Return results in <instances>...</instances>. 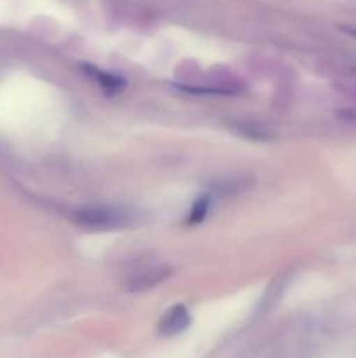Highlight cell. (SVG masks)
I'll list each match as a JSON object with an SVG mask.
<instances>
[{
  "label": "cell",
  "instance_id": "cell-1",
  "mask_svg": "<svg viewBox=\"0 0 356 358\" xmlns=\"http://www.w3.org/2000/svg\"><path fill=\"white\" fill-rule=\"evenodd\" d=\"M128 219L129 217L124 210L107 205L82 206V208H77L72 213L73 224L94 231L115 229V227L124 226L128 222Z\"/></svg>",
  "mask_w": 356,
  "mask_h": 358
},
{
  "label": "cell",
  "instance_id": "cell-2",
  "mask_svg": "<svg viewBox=\"0 0 356 358\" xmlns=\"http://www.w3.org/2000/svg\"><path fill=\"white\" fill-rule=\"evenodd\" d=\"M171 273H173V269L166 262H138L136 266H133V269L126 276L124 287L129 292H147V290L154 289L164 280L170 278Z\"/></svg>",
  "mask_w": 356,
  "mask_h": 358
},
{
  "label": "cell",
  "instance_id": "cell-3",
  "mask_svg": "<svg viewBox=\"0 0 356 358\" xmlns=\"http://www.w3.org/2000/svg\"><path fill=\"white\" fill-rule=\"evenodd\" d=\"M192 324V317L188 313L187 308L184 304H173L166 313L161 317L159 325H157V332L164 338H171V336L181 334L187 331L188 325Z\"/></svg>",
  "mask_w": 356,
  "mask_h": 358
},
{
  "label": "cell",
  "instance_id": "cell-4",
  "mask_svg": "<svg viewBox=\"0 0 356 358\" xmlns=\"http://www.w3.org/2000/svg\"><path fill=\"white\" fill-rule=\"evenodd\" d=\"M82 70L86 76H89L91 79H93L101 90L107 91V93H119V91H122L126 87V80L122 79V77L115 76V73L103 72V70H100L98 66L93 65H82Z\"/></svg>",
  "mask_w": 356,
  "mask_h": 358
},
{
  "label": "cell",
  "instance_id": "cell-5",
  "mask_svg": "<svg viewBox=\"0 0 356 358\" xmlns=\"http://www.w3.org/2000/svg\"><path fill=\"white\" fill-rule=\"evenodd\" d=\"M209 206H212V196H209V194L199 196V198L194 201V205H192L191 212H188V217H187L188 226H195V224H201L202 220L208 217Z\"/></svg>",
  "mask_w": 356,
  "mask_h": 358
},
{
  "label": "cell",
  "instance_id": "cell-6",
  "mask_svg": "<svg viewBox=\"0 0 356 358\" xmlns=\"http://www.w3.org/2000/svg\"><path fill=\"white\" fill-rule=\"evenodd\" d=\"M346 31H349L351 35H356V28H344Z\"/></svg>",
  "mask_w": 356,
  "mask_h": 358
}]
</instances>
